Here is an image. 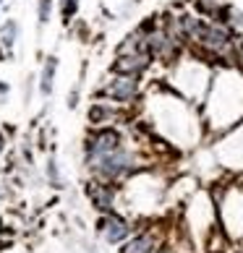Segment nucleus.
<instances>
[{
    "instance_id": "13",
    "label": "nucleus",
    "mask_w": 243,
    "mask_h": 253,
    "mask_svg": "<svg viewBox=\"0 0 243 253\" xmlns=\"http://www.w3.org/2000/svg\"><path fill=\"white\" fill-rule=\"evenodd\" d=\"M50 11H52V0H40L37 3V18H40V24L50 21Z\"/></svg>"
},
{
    "instance_id": "15",
    "label": "nucleus",
    "mask_w": 243,
    "mask_h": 253,
    "mask_svg": "<svg viewBox=\"0 0 243 253\" xmlns=\"http://www.w3.org/2000/svg\"><path fill=\"white\" fill-rule=\"evenodd\" d=\"M154 253H170V251H154Z\"/></svg>"
},
{
    "instance_id": "17",
    "label": "nucleus",
    "mask_w": 243,
    "mask_h": 253,
    "mask_svg": "<svg viewBox=\"0 0 243 253\" xmlns=\"http://www.w3.org/2000/svg\"><path fill=\"white\" fill-rule=\"evenodd\" d=\"M0 196H3V191H0Z\"/></svg>"
},
{
    "instance_id": "9",
    "label": "nucleus",
    "mask_w": 243,
    "mask_h": 253,
    "mask_svg": "<svg viewBox=\"0 0 243 253\" xmlns=\"http://www.w3.org/2000/svg\"><path fill=\"white\" fill-rule=\"evenodd\" d=\"M18 40V24L16 21H5L0 26V44H3L5 50H11Z\"/></svg>"
},
{
    "instance_id": "2",
    "label": "nucleus",
    "mask_w": 243,
    "mask_h": 253,
    "mask_svg": "<svg viewBox=\"0 0 243 253\" xmlns=\"http://www.w3.org/2000/svg\"><path fill=\"white\" fill-rule=\"evenodd\" d=\"M89 165L95 167L102 177H120V175L134 170V157L120 146V149H115V152H110V154L99 157V159H92Z\"/></svg>"
},
{
    "instance_id": "14",
    "label": "nucleus",
    "mask_w": 243,
    "mask_h": 253,
    "mask_svg": "<svg viewBox=\"0 0 243 253\" xmlns=\"http://www.w3.org/2000/svg\"><path fill=\"white\" fill-rule=\"evenodd\" d=\"M3 149H5V136L0 133V152H3Z\"/></svg>"
},
{
    "instance_id": "3",
    "label": "nucleus",
    "mask_w": 243,
    "mask_h": 253,
    "mask_svg": "<svg viewBox=\"0 0 243 253\" xmlns=\"http://www.w3.org/2000/svg\"><path fill=\"white\" fill-rule=\"evenodd\" d=\"M139 94V81L136 76H118L107 84L105 89H102V97H107V99H113V102H131V99H136Z\"/></svg>"
},
{
    "instance_id": "16",
    "label": "nucleus",
    "mask_w": 243,
    "mask_h": 253,
    "mask_svg": "<svg viewBox=\"0 0 243 253\" xmlns=\"http://www.w3.org/2000/svg\"><path fill=\"white\" fill-rule=\"evenodd\" d=\"M0 5H3V0H0Z\"/></svg>"
},
{
    "instance_id": "8",
    "label": "nucleus",
    "mask_w": 243,
    "mask_h": 253,
    "mask_svg": "<svg viewBox=\"0 0 243 253\" xmlns=\"http://www.w3.org/2000/svg\"><path fill=\"white\" fill-rule=\"evenodd\" d=\"M154 251H157V240L152 235H142L123 248V253H154Z\"/></svg>"
},
{
    "instance_id": "5",
    "label": "nucleus",
    "mask_w": 243,
    "mask_h": 253,
    "mask_svg": "<svg viewBox=\"0 0 243 253\" xmlns=\"http://www.w3.org/2000/svg\"><path fill=\"white\" fill-rule=\"evenodd\" d=\"M87 193H89V199H92V204H95L97 209H105V211H107L110 206H113L115 191L110 188V185H102V183H89Z\"/></svg>"
},
{
    "instance_id": "4",
    "label": "nucleus",
    "mask_w": 243,
    "mask_h": 253,
    "mask_svg": "<svg viewBox=\"0 0 243 253\" xmlns=\"http://www.w3.org/2000/svg\"><path fill=\"white\" fill-rule=\"evenodd\" d=\"M149 60H152V55H149L146 50H142V52H126V55H118V58H115L113 71L120 73V76H136L139 79V73L146 71Z\"/></svg>"
},
{
    "instance_id": "6",
    "label": "nucleus",
    "mask_w": 243,
    "mask_h": 253,
    "mask_svg": "<svg viewBox=\"0 0 243 253\" xmlns=\"http://www.w3.org/2000/svg\"><path fill=\"white\" fill-rule=\"evenodd\" d=\"M99 230H102V235H105L110 243H120L128 235V224L123 219H118V217H105L99 222Z\"/></svg>"
},
{
    "instance_id": "12",
    "label": "nucleus",
    "mask_w": 243,
    "mask_h": 253,
    "mask_svg": "<svg viewBox=\"0 0 243 253\" xmlns=\"http://www.w3.org/2000/svg\"><path fill=\"white\" fill-rule=\"evenodd\" d=\"M199 8L204 13H209V16H217L225 11V5H222V0H199Z\"/></svg>"
},
{
    "instance_id": "7",
    "label": "nucleus",
    "mask_w": 243,
    "mask_h": 253,
    "mask_svg": "<svg viewBox=\"0 0 243 253\" xmlns=\"http://www.w3.org/2000/svg\"><path fill=\"white\" fill-rule=\"evenodd\" d=\"M55 71H58V60L48 58L42 65V73H40V91L45 97L52 94V86H55Z\"/></svg>"
},
{
    "instance_id": "11",
    "label": "nucleus",
    "mask_w": 243,
    "mask_h": 253,
    "mask_svg": "<svg viewBox=\"0 0 243 253\" xmlns=\"http://www.w3.org/2000/svg\"><path fill=\"white\" fill-rule=\"evenodd\" d=\"M79 5H81V0H60V16L65 18V21H71V18L76 16Z\"/></svg>"
},
{
    "instance_id": "1",
    "label": "nucleus",
    "mask_w": 243,
    "mask_h": 253,
    "mask_svg": "<svg viewBox=\"0 0 243 253\" xmlns=\"http://www.w3.org/2000/svg\"><path fill=\"white\" fill-rule=\"evenodd\" d=\"M196 44L214 58H236L233 55V37L222 24H204L199 37H196Z\"/></svg>"
},
{
    "instance_id": "10",
    "label": "nucleus",
    "mask_w": 243,
    "mask_h": 253,
    "mask_svg": "<svg viewBox=\"0 0 243 253\" xmlns=\"http://www.w3.org/2000/svg\"><path fill=\"white\" fill-rule=\"evenodd\" d=\"M118 115V112L115 110H110L107 105H95V107H92L89 110V120H92V123H107V120H113Z\"/></svg>"
}]
</instances>
